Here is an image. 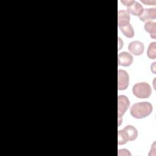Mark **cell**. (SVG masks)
I'll use <instances>...</instances> for the list:
<instances>
[{
  "instance_id": "1",
  "label": "cell",
  "mask_w": 156,
  "mask_h": 156,
  "mask_svg": "<svg viewBox=\"0 0 156 156\" xmlns=\"http://www.w3.org/2000/svg\"><path fill=\"white\" fill-rule=\"evenodd\" d=\"M130 15L124 10H120L118 12V24L121 31L127 38H132L134 36V30L130 24Z\"/></svg>"
},
{
  "instance_id": "2",
  "label": "cell",
  "mask_w": 156,
  "mask_h": 156,
  "mask_svg": "<svg viewBox=\"0 0 156 156\" xmlns=\"http://www.w3.org/2000/svg\"><path fill=\"white\" fill-rule=\"evenodd\" d=\"M152 105L148 102L133 104L130 109V115L135 118L141 119L149 116L152 112Z\"/></svg>"
},
{
  "instance_id": "3",
  "label": "cell",
  "mask_w": 156,
  "mask_h": 156,
  "mask_svg": "<svg viewBox=\"0 0 156 156\" xmlns=\"http://www.w3.org/2000/svg\"><path fill=\"white\" fill-rule=\"evenodd\" d=\"M133 94L138 98H148L151 93L152 89L151 86L146 82H140L135 84L132 88Z\"/></svg>"
},
{
  "instance_id": "4",
  "label": "cell",
  "mask_w": 156,
  "mask_h": 156,
  "mask_svg": "<svg viewBox=\"0 0 156 156\" xmlns=\"http://www.w3.org/2000/svg\"><path fill=\"white\" fill-rule=\"evenodd\" d=\"M130 105L129 99L124 95H119L118 97V126L122 122V116Z\"/></svg>"
},
{
  "instance_id": "5",
  "label": "cell",
  "mask_w": 156,
  "mask_h": 156,
  "mask_svg": "<svg viewBox=\"0 0 156 156\" xmlns=\"http://www.w3.org/2000/svg\"><path fill=\"white\" fill-rule=\"evenodd\" d=\"M125 6L127 7V12L134 16H140L143 11V6L138 2L134 0H126L121 1Z\"/></svg>"
},
{
  "instance_id": "6",
  "label": "cell",
  "mask_w": 156,
  "mask_h": 156,
  "mask_svg": "<svg viewBox=\"0 0 156 156\" xmlns=\"http://www.w3.org/2000/svg\"><path fill=\"white\" fill-rule=\"evenodd\" d=\"M129 76L128 73L123 69H119L118 71V89L124 90L129 86Z\"/></svg>"
},
{
  "instance_id": "7",
  "label": "cell",
  "mask_w": 156,
  "mask_h": 156,
  "mask_svg": "<svg viewBox=\"0 0 156 156\" xmlns=\"http://www.w3.org/2000/svg\"><path fill=\"white\" fill-rule=\"evenodd\" d=\"M138 17L143 22L151 21V20L156 18V9L147 8L143 9V12Z\"/></svg>"
},
{
  "instance_id": "8",
  "label": "cell",
  "mask_w": 156,
  "mask_h": 156,
  "mask_svg": "<svg viewBox=\"0 0 156 156\" xmlns=\"http://www.w3.org/2000/svg\"><path fill=\"white\" fill-rule=\"evenodd\" d=\"M144 44L139 41H133L128 46L129 51L135 55H141L144 52Z\"/></svg>"
},
{
  "instance_id": "9",
  "label": "cell",
  "mask_w": 156,
  "mask_h": 156,
  "mask_svg": "<svg viewBox=\"0 0 156 156\" xmlns=\"http://www.w3.org/2000/svg\"><path fill=\"white\" fill-rule=\"evenodd\" d=\"M133 62V57L127 52H122L118 54V63L119 66H129Z\"/></svg>"
},
{
  "instance_id": "10",
  "label": "cell",
  "mask_w": 156,
  "mask_h": 156,
  "mask_svg": "<svg viewBox=\"0 0 156 156\" xmlns=\"http://www.w3.org/2000/svg\"><path fill=\"white\" fill-rule=\"evenodd\" d=\"M145 30L150 34V37L155 39L156 38V23L152 21L146 22L144 24Z\"/></svg>"
},
{
  "instance_id": "11",
  "label": "cell",
  "mask_w": 156,
  "mask_h": 156,
  "mask_svg": "<svg viewBox=\"0 0 156 156\" xmlns=\"http://www.w3.org/2000/svg\"><path fill=\"white\" fill-rule=\"evenodd\" d=\"M130 141L129 136L127 132L123 129L118 132V145L124 144Z\"/></svg>"
},
{
  "instance_id": "12",
  "label": "cell",
  "mask_w": 156,
  "mask_h": 156,
  "mask_svg": "<svg viewBox=\"0 0 156 156\" xmlns=\"http://www.w3.org/2000/svg\"><path fill=\"white\" fill-rule=\"evenodd\" d=\"M124 129L127 132L129 136L130 141H133L137 138L138 131L133 126H130V125L127 126L124 128Z\"/></svg>"
},
{
  "instance_id": "13",
  "label": "cell",
  "mask_w": 156,
  "mask_h": 156,
  "mask_svg": "<svg viewBox=\"0 0 156 156\" xmlns=\"http://www.w3.org/2000/svg\"><path fill=\"white\" fill-rule=\"evenodd\" d=\"M147 57L151 59H155L156 58V43L152 42L150 43L147 51Z\"/></svg>"
},
{
  "instance_id": "14",
  "label": "cell",
  "mask_w": 156,
  "mask_h": 156,
  "mask_svg": "<svg viewBox=\"0 0 156 156\" xmlns=\"http://www.w3.org/2000/svg\"><path fill=\"white\" fill-rule=\"evenodd\" d=\"M118 155H130V153L128 150L126 149H119L118 150Z\"/></svg>"
}]
</instances>
